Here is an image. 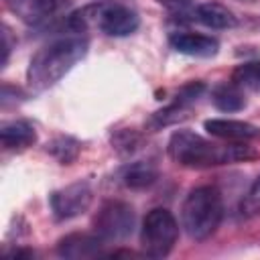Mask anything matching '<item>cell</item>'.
<instances>
[{
	"label": "cell",
	"mask_w": 260,
	"mask_h": 260,
	"mask_svg": "<svg viewBox=\"0 0 260 260\" xmlns=\"http://www.w3.org/2000/svg\"><path fill=\"white\" fill-rule=\"evenodd\" d=\"M156 177H158L156 167L152 162H144V160L132 162L122 175L124 185L130 189H146L156 181Z\"/></svg>",
	"instance_id": "14"
},
{
	"label": "cell",
	"mask_w": 260,
	"mask_h": 260,
	"mask_svg": "<svg viewBox=\"0 0 260 260\" xmlns=\"http://www.w3.org/2000/svg\"><path fill=\"white\" fill-rule=\"evenodd\" d=\"M203 126L211 136L221 138L225 142H246V140L258 136V128L248 122H242V120L213 118V120H205Z\"/></svg>",
	"instance_id": "10"
},
{
	"label": "cell",
	"mask_w": 260,
	"mask_h": 260,
	"mask_svg": "<svg viewBox=\"0 0 260 260\" xmlns=\"http://www.w3.org/2000/svg\"><path fill=\"white\" fill-rule=\"evenodd\" d=\"M47 150L61 162V165H69L77 158L79 154V142L71 136H57L47 144Z\"/></svg>",
	"instance_id": "16"
},
{
	"label": "cell",
	"mask_w": 260,
	"mask_h": 260,
	"mask_svg": "<svg viewBox=\"0 0 260 260\" xmlns=\"http://www.w3.org/2000/svg\"><path fill=\"white\" fill-rule=\"evenodd\" d=\"M0 140L6 150H22L35 144L37 132H35V126L26 120H12V122L2 124Z\"/></svg>",
	"instance_id": "11"
},
{
	"label": "cell",
	"mask_w": 260,
	"mask_h": 260,
	"mask_svg": "<svg viewBox=\"0 0 260 260\" xmlns=\"http://www.w3.org/2000/svg\"><path fill=\"white\" fill-rule=\"evenodd\" d=\"M85 55H87V39H83L81 35L59 37L43 45L28 63L26 69L28 87L35 91H45L53 87Z\"/></svg>",
	"instance_id": "2"
},
{
	"label": "cell",
	"mask_w": 260,
	"mask_h": 260,
	"mask_svg": "<svg viewBox=\"0 0 260 260\" xmlns=\"http://www.w3.org/2000/svg\"><path fill=\"white\" fill-rule=\"evenodd\" d=\"M223 217V201L215 187L203 185L193 189L181 207V225L187 236L201 242L207 240L221 223Z\"/></svg>",
	"instance_id": "3"
},
{
	"label": "cell",
	"mask_w": 260,
	"mask_h": 260,
	"mask_svg": "<svg viewBox=\"0 0 260 260\" xmlns=\"http://www.w3.org/2000/svg\"><path fill=\"white\" fill-rule=\"evenodd\" d=\"M179 238V223L165 207H154L146 213L140 228L142 252L150 258H165Z\"/></svg>",
	"instance_id": "4"
},
{
	"label": "cell",
	"mask_w": 260,
	"mask_h": 260,
	"mask_svg": "<svg viewBox=\"0 0 260 260\" xmlns=\"http://www.w3.org/2000/svg\"><path fill=\"white\" fill-rule=\"evenodd\" d=\"M10 47H12V41H10V30H8V26H4V28H2V67H4V65H6V61H8Z\"/></svg>",
	"instance_id": "19"
},
{
	"label": "cell",
	"mask_w": 260,
	"mask_h": 260,
	"mask_svg": "<svg viewBox=\"0 0 260 260\" xmlns=\"http://www.w3.org/2000/svg\"><path fill=\"white\" fill-rule=\"evenodd\" d=\"M167 152L177 165L189 167V169H207V167H217V165L250 160L258 156V152L246 142L219 144V142L205 140L203 136L191 130L173 132L167 144Z\"/></svg>",
	"instance_id": "1"
},
{
	"label": "cell",
	"mask_w": 260,
	"mask_h": 260,
	"mask_svg": "<svg viewBox=\"0 0 260 260\" xmlns=\"http://www.w3.org/2000/svg\"><path fill=\"white\" fill-rule=\"evenodd\" d=\"M138 142H140V138H138V134H136L134 130H122V132H118V134L112 138V144H114L120 152H132V150H136Z\"/></svg>",
	"instance_id": "18"
},
{
	"label": "cell",
	"mask_w": 260,
	"mask_h": 260,
	"mask_svg": "<svg viewBox=\"0 0 260 260\" xmlns=\"http://www.w3.org/2000/svg\"><path fill=\"white\" fill-rule=\"evenodd\" d=\"M134 230V209L124 201H108L93 217V234L104 242L126 240Z\"/></svg>",
	"instance_id": "5"
},
{
	"label": "cell",
	"mask_w": 260,
	"mask_h": 260,
	"mask_svg": "<svg viewBox=\"0 0 260 260\" xmlns=\"http://www.w3.org/2000/svg\"><path fill=\"white\" fill-rule=\"evenodd\" d=\"M160 4H183V2H189V0H158Z\"/></svg>",
	"instance_id": "20"
},
{
	"label": "cell",
	"mask_w": 260,
	"mask_h": 260,
	"mask_svg": "<svg viewBox=\"0 0 260 260\" xmlns=\"http://www.w3.org/2000/svg\"><path fill=\"white\" fill-rule=\"evenodd\" d=\"M106 242L98 234H69L59 240L57 254L63 258H95Z\"/></svg>",
	"instance_id": "8"
},
{
	"label": "cell",
	"mask_w": 260,
	"mask_h": 260,
	"mask_svg": "<svg viewBox=\"0 0 260 260\" xmlns=\"http://www.w3.org/2000/svg\"><path fill=\"white\" fill-rule=\"evenodd\" d=\"M91 201H93V191L87 181H77L67 187H61L53 191L49 197V205L57 221H65L85 213Z\"/></svg>",
	"instance_id": "6"
},
{
	"label": "cell",
	"mask_w": 260,
	"mask_h": 260,
	"mask_svg": "<svg viewBox=\"0 0 260 260\" xmlns=\"http://www.w3.org/2000/svg\"><path fill=\"white\" fill-rule=\"evenodd\" d=\"M169 43L175 51L191 57H213L219 49V43L213 37L197 32H175L171 35Z\"/></svg>",
	"instance_id": "9"
},
{
	"label": "cell",
	"mask_w": 260,
	"mask_h": 260,
	"mask_svg": "<svg viewBox=\"0 0 260 260\" xmlns=\"http://www.w3.org/2000/svg\"><path fill=\"white\" fill-rule=\"evenodd\" d=\"M12 10L30 24H41L61 12L69 0H8Z\"/></svg>",
	"instance_id": "7"
},
{
	"label": "cell",
	"mask_w": 260,
	"mask_h": 260,
	"mask_svg": "<svg viewBox=\"0 0 260 260\" xmlns=\"http://www.w3.org/2000/svg\"><path fill=\"white\" fill-rule=\"evenodd\" d=\"M211 102L221 112H238L246 106L244 89L238 87L234 81H225V83L215 85L211 89Z\"/></svg>",
	"instance_id": "13"
},
{
	"label": "cell",
	"mask_w": 260,
	"mask_h": 260,
	"mask_svg": "<svg viewBox=\"0 0 260 260\" xmlns=\"http://www.w3.org/2000/svg\"><path fill=\"white\" fill-rule=\"evenodd\" d=\"M232 81L250 91H260V61H246L232 71Z\"/></svg>",
	"instance_id": "15"
},
{
	"label": "cell",
	"mask_w": 260,
	"mask_h": 260,
	"mask_svg": "<svg viewBox=\"0 0 260 260\" xmlns=\"http://www.w3.org/2000/svg\"><path fill=\"white\" fill-rule=\"evenodd\" d=\"M240 213L244 217H254L260 215V177L252 183V187L248 189V193L244 195L242 203H240Z\"/></svg>",
	"instance_id": "17"
},
{
	"label": "cell",
	"mask_w": 260,
	"mask_h": 260,
	"mask_svg": "<svg viewBox=\"0 0 260 260\" xmlns=\"http://www.w3.org/2000/svg\"><path fill=\"white\" fill-rule=\"evenodd\" d=\"M193 18L199 20L201 24L209 26V28H232L238 22L234 12L230 8H225L223 4H217V2L199 4L193 10Z\"/></svg>",
	"instance_id": "12"
}]
</instances>
